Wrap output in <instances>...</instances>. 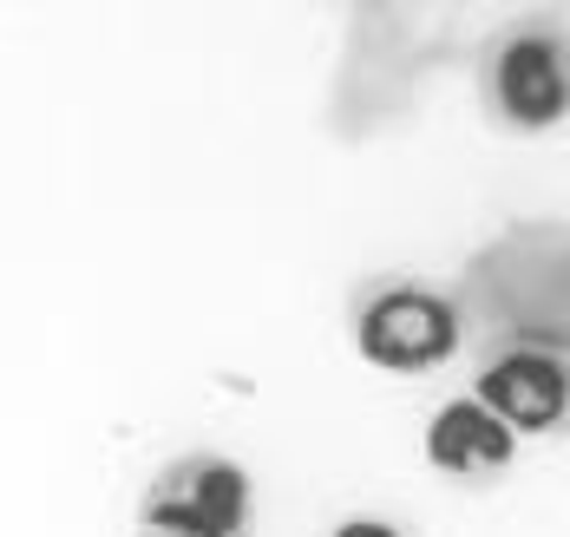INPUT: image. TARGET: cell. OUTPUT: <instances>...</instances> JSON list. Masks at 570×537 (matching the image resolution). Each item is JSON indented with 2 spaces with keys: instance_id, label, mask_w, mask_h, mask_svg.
I'll return each mask as SVG.
<instances>
[{
  "instance_id": "6da1fadb",
  "label": "cell",
  "mask_w": 570,
  "mask_h": 537,
  "mask_svg": "<svg viewBox=\"0 0 570 537\" xmlns=\"http://www.w3.org/2000/svg\"><path fill=\"white\" fill-rule=\"evenodd\" d=\"M151 537H249L256 525V485L224 453H184L145 498Z\"/></svg>"
},
{
  "instance_id": "7a4b0ae2",
  "label": "cell",
  "mask_w": 570,
  "mask_h": 537,
  "mask_svg": "<svg viewBox=\"0 0 570 537\" xmlns=\"http://www.w3.org/2000/svg\"><path fill=\"white\" fill-rule=\"evenodd\" d=\"M354 341H361V360H374L387 374H426V367L459 355V308L440 289L394 282V289L361 301Z\"/></svg>"
},
{
  "instance_id": "3957f363",
  "label": "cell",
  "mask_w": 570,
  "mask_h": 537,
  "mask_svg": "<svg viewBox=\"0 0 570 537\" xmlns=\"http://www.w3.org/2000/svg\"><path fill=\"white\" fill-rule=\"evenodd\" d=\"M472 400L499 419L512 439H524V432H558L570 414V374H564V360L544 355V348H512V355H499L479 374V394Z\"/></svg>"
},
{
  "instance_id": "277c9868",
  "label": "cell",
  "mask_w": 570,
  "mask_h": 537,
  "mask_svg": "<svg viewBox=\"0 0 570 537\" xmlns=\"http://www.w3.org/2000/svg\"><path fill=\"white\" fill-rule=\"evenodd\" d=\"M492 99L518 131H551L570 112V66L558 33H512L492 60Z\"/></svg>"
},
{
  "instance_id": "5b68a950",
  "label": "cell",
  "mask_w": 570,
  "mask_h": 537,
  "mask_svg": "<svg viewBox=\"0 0 570 537\" xmlns=\"http://www.w3.org/2000/svg\"><path fill=\"white\" fill-rule=\"evenodd\" d=\"M518 459V439L485 414L472 394L465 400H446L433 426H426V466L433 473H453V478H485V473H505Z\"/></svg>"
},
{
  "instance_id": "8992f818",
  "label": "cell",
  "mask_w": 570,
  "mask_h": 537,
  "mask_svg": "<svg viewBox=\"0 0 570 537\" xmlns=\"http://www.w3.org/2000/svg\"><path fill=\"white\" fill-rule=\"evenodd\" d=\"M328 537H400L394 525H381V518H347V525H335Z\"/></svg>"
}]
</instances>
